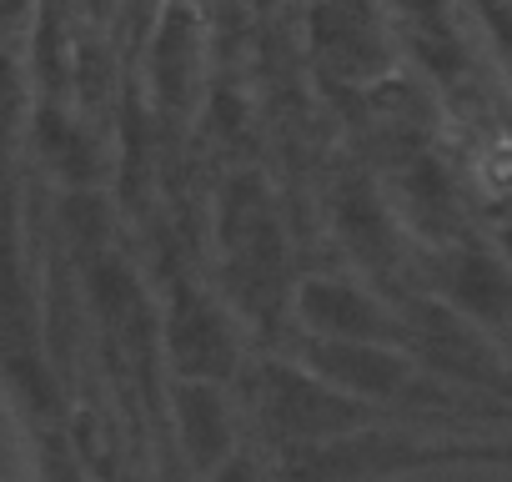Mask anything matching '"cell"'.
Instances as JSON below:
<instances>
[{"mask_svg": "<svg viewBox=\"0 0 512 482\" xmlns=\"http://www.w3.org/2000/svg\"><path fill=\"white\" fill-rule=\"evenodd\" d=\"M256 407H262V417H267V432H272L277 452L322 447V442H342V437L377 432V427L397 422V412L372 407V402L322 382L302 362H267L262 372H256Z\"/></svg>", "mask_w": 512, "mask_h": 482, "instance_id": "1", "label": "cell"}, {"mask_svg": "<svg viewBox=\"0 0 512 482\" xmlns=\"http://www.w3.org/2000/svg\"><path fill=\"white\" fill-rule=\"evenodd\" d=\"M297 312L327 342H372V347H402L407 352V322H402V312L387 307L382 297H372L357 282H342V277L307 282L302 297H297Z\"/></svg>", "mask_w": 512, "mask_h": 482, "instance_id": "2", "label": "cell"}, {"mask_svg": "<svg viewBox=\"0 0 512 482\" xmlns=\"http://www.w3.org/2000/svg\"><path fill=\"white\" fill-rule=\"evenodd\" d=\"M166 337H171V362L186 372V382H216L236 372V332L226 322V312L191 292L186 277H176L171 287V312H166Z\"/></svg>", "mask_w": 512, "mask_h": 482, "instance_id": "3", "label": "cell"}, {"mask_svg": "<svg viewBox=\"0 0 512 482\" xmlns=\"http://www.w3.org/2000/svg\"><path fill=\"white\" fill-rule=\"evenodd\" d=\"M176 427L186 442V457L201 472H221L236 452V432H231V407L216 392V382H176Z\"/></svg>", "mask_w": 512, "mask_h": 482, "instance_id": "4", "label": "cell"}, {"mask_svg": "<svg viewBox=\"0 0 512 482\" xmlns=\"http://www.w3.org/2000/svg\"><path fill=\"white\" fill-rule=\"evenodd\" d=\"M482 16V26L492 31V41L502 46V56H507V66H512V11H497V6H487V11H477Z\"/></svg>", "mask_w": 512, "mask_h": 482, "instance_id": "5", "label": "cell"}, {"mask_svg": "<svg viewBox=\"0 0 512 482\" xmlns=\"http://www.w3.org/2000/svg\"><path fill=\"white\" fill-rule=\"evenodd\" d=\"M0 452H6V442H0Z\"/></svg>", "mask_w": 512, "mask_h": 482, "instance_id": "6", "label": "cell"}]
</instances>
